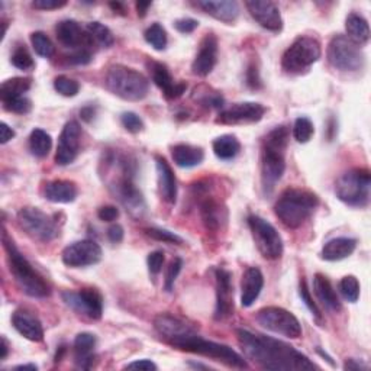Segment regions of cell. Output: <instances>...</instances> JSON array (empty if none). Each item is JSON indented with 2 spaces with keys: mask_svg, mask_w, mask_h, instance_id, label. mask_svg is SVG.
<instances>
[{
  "mask_svg": "<svg viewBox=\"0 0 371 371\" xmlns=\"http://www.w3.org/2000/svg\"><path fill=\"white\" fill-rule=\"evenodd\" d=\"M217 61V39L213 34H208L199 47V53L191 64V70L196 76L206 77L212 73Z\"/></svg>",
  "mask_w": 371,
  "mask_h": 371,
  "instance_id": "20",
  "label": "cell"
},
{
  "mask_svg": "<svg viewBox=\"0 0 371 371\" xmlns=\"http://www.w3.org/2000/svg\"><path fill=\"white\" fill-rule=\"evenodd\" d=\"M130 161H125L122 164V176L112 183L111 190L119 199V202L126 208L134 216H141L145 212V201L142 198V193L137 189L133 182L134 168H130Z\"/></svg>",
  "mask_w": 371,
  "mask_h": 371,
  "instance_id": "13",
  "label": "cell"
},
{
  "mask_svg": "<svg viewBox=\"0 0 371 371\" xmlns=\"http://www.w3.org/2000/svg\"><path fill=\"white\" fill-rule=\"evenodd\" d=\"M344 370L346 371H367L368 370V365L358 361V360H354V358H350L346 360L345 364H344Z\"/></svg>",
  "mask_w": 371,
  "mask_h": 371,
  "instance_id": "58",
  "label": "cell"
},
{
  "mask_svg": "<svg viewBox=\"0 0 371 371\" xmlns=\"http://www.w3.org/2000/svg\"><path fill=\"white\" fill-rule=\"evenodd\" d=\"M147 235L151 236L152 239H156V241H161V243H167V244H183V238L179 236L177 234L170 232L167 229H161V228H148L145 229Z\"/></svg>",
  "mask_w": 371,
  "mask_h": 371,
  "instance_id": "45",
  "label": "cell"
},
{
  "mask_svg": "<svg viewBox=\"0 0 371 371\" xmlns=\"http://www.w3.org/2000/svg\"><path fill=\"white\" fill-rule=\"evenodd\" d=\"M125 368L128 370H145V371H149V370H157V365L152 363L151 360H140V361H134L128 364Z\"/></svg>",
  "mask_w": 371,
  "mask_h": 371,
  "instance_id": "56",
  "label": "cell"
},
{
  "mask_svg": "<svg viewBox=\"0 0 371 371\" xmlns=\"http://www.w3.org/2000/svg\"><path fill=\"white\" fill-rule=\"evenodd\" d=\"M247 83L251 89H259L261 87V80H259L258 70L255 65H250V69L247 72Z\"/></svg>",
  "mask_w": 371,
  "mask_h": 371,
  "instance_id": "55",
  "label": "cell"
},
{
  "mask_svg": "<svg viewBox=\"0 0 371 371\" xmlns=\"http://www.w3.org/2000/svg\"><path fill=\"white\" fill-rule=\"evenodd\" d=\"M339 292L344 299L350 303H356L360 297V283L357 277L346 276L339 281Z\"/></svg>",
  "mask_w": 371,
  "mask_h": 371,
  "instance_id": "41",
  "label": "cell"
},
{
  "mask_svg": "<svg viewBox=\"0 0 371 371\" xmlns=\"http://www.w3.org/2000/svg\"><path fill=\"white\" fill-rule=\"evenodd\" d=\"M32 80L28 77H15L9 79L2 83V89H0V96H2V102L25 96V93L31 89Z\"/></svg>",
  "mask_w": 371,
  "mask_h": 371,
  "instance_id": "34",
  "label": "cell"
},
{
  "mask_svg": "<svg viewBox=\"0 0 371 371\" xmlns=\"http://www.w3.org/2000/svg\"><path fill=\"white\" fill-rule=\"evenodd\" d=\"M164 261H166V257H164V252L163 251L151 252L148 255V258H147V264H148L149 273L151 274H158L163 270Z\"/></svg>",
  "mask_w": 371,
  "mask_h": 371,
  "instance_id": "49",
  "label": "cell"
},
{
  "mask_svg": "<svg viewBox=\"0 0 371 371\" xmlns=\"http://www.w3.org/2000/svg\"><path fill=\"white\" fill-rule=\"evenodd\" d=\"M62 300L67 306L80 315L100 319L103 313L102 295L95 289H81L79 292H64Z\"/></svg>",
  "mask_w": 371,
  "mask_h": 371,
  "instance_id": "15",
  "label": "cell"
},
{
  "mask_svg": "<svg viewBox=\"0 0 371 371\" xmlns=\"http://www.w3.org/2000/svg\"><path fill=\"white\" fill-rule=\"evenodd\" d=\"M182 267H183V261L180 258H174L170 263V266L167 269V273H166V290L167 292L173 290L174 281H176V278L179 277V274L182 271Z\"/></svg>",
  "mask_w": 371,
  "mask_h": 371,
  "instance_id": "48",
  "label": "cell"
},
{
  "mask_svg": "<svg viewBox=\"0 0 371 371\" xmlns=\"http://www.w3.org/2000/svg\"><path fill=\"white\" fill-rule=\"evenodd\" d=\"M31 42H32V47H34L35 53L39 57L51 58L54 55V53H55L54 43L43 32H34L31 35Z\"/></svg>",
  "mask_w": 371,
  "mask_h": 371,
  "instance_id": "39",
  "label": "cell"
},
{
  "mask_svg": "<svg viewBox=\"0 0 371 371\" xmlns=\"http://www.w3.org/2000/svg\"><path fill=\"white\" fill-rule=\"evenodd\" d=\"M0 348H2V356H0V358L5 360L8 357V354H9V344H8L5 337H2V346H0Z\"/></svg>",
  "mask_w": 371,
  "mask_h": 371,
  "instance_id": "61",
  "label": "cell"
},
{
  "mask_svg": "<svg viewBox=\"0 0 371 371\" xmlns=\"http://www.w3.org/2000/svg\"><path fill=\"white\" fill-rule=\"evenodd\" d=\"M315 134V128H313V123L311 122V119L308 118H297L295 121V125H293V137L297 142L300 144H306L312 140Z\"/></svg>",
  "mask_w": 371,
  "mask_h": 371,
  "instance_id": "40",
  "label": "cell"
},
{
  "mask_svg": "<svg viewBox=\"0 0 371 371\" xmlns=\"http://www.w3.org/2000/svg\"><path fill=\"white\" fill-rule=\"evenodd\" d=\"M86 32L90 36L92 42L99 43L100 47L109 48L114 46L115 38H114L112 31L107 27H104L103 24H100V22H90V24L86 28Z\"/></svg>",
  "mask_w": 371,
  "mask_h": 371,
  "instance_id": "37",
  "label": "cell"
},
{
  "mask_svg": "<svg viewBox=\"0 0 371 371\" xmlns=\"http://www.w3.org/2000/svg\"><path fill=\"white\" fill-rule=\"evenodd\" d=\"M144 38L149 43V46L154 50H157V51H163V50L167 48V43H168L167 32L160 24H152L144 32Z\"/></svg>",
  "mask_w": 371,
  "mask_h": 371,
  "instance_id": "38",
  "label": "cell"
},
{
  "mask_svg": "<svg viewBox=\"0 0 371 371\" xmlns=\"http://www.w3.org/2000/svg\"><path fill=\"white\" fill-rule=\"evenodd\" d=\"M245 8L263 28L273 32L281 31L283 19L276 4L270 0H251V2H245Z\"/></svg>",
  "mask_w": 371,
  "mask_h": 371,
  "instance_id": "19",
  "label": "cell"
},
{
  "mask_svg": "<svg viewBox=\"0 0 371 371\" xmlns=\"http://www.w3.org/2000/svg\"><path fill=\"white\" fill-rule=\"evenodd\" d=\"M313 292L318 296L319 302L323 304L326 309H330L332 312H339L341 311V302L334 290L331 281L326 278L323 274H316L313 277Z\"/></svg>",
  "mask_w": 371,
  "mask_h": 371,
  "instance_id": "29",
  "label": "cell"
},
{
  "mask_svg": "<svg viewBox=\"0 0 371 371\" xmlns=\"http://www.w3.org/2000/svg\"><path fill=\"white\" fill-rule=\"evenodd\" d=\"M194 5L225 24H232L239 16V5L234 0H201Z\"/></svg>",
  "mask_w": 371,
  "mask_h": 371,
  "instance_id": "24",
  "label": "cell"
},
{
  "mask_svg": "<svg viewBox=\"0 0 371 371\" xmlns=\"http://www.w3.org/2000/svg\"><path fill=\"white\" fill-rule=\"evenodd\" d=\"M239 346L245 358L264 370L273 371H309L318 368L306 356L295 346L271 337L236 330Z\"/></svg>",
  "mask_w": 371,
  "mask_h": 371,
  "instance_id": "2",
  "label": "cell"
},
{
  "mask_svg": "<svg viewBox=\"0 0 371 371\" xmlns=\"http://www.w3.org/2000/svg\"><path fill=\"white\" fill-rule=\"evenodd\" d=\"M12 138H15V130L6 122H2L0 125V142L8 144Z\"/></svg>",
  "mask_w": 371,
  "mask_h": 371,
  "instance_id": "57",
  "label": "cell"
},
{
  "mask_svg": "<svg viewBox=\"0 0 371 371\" xmlns=\"http://www.w3.org/2000/svg\"><path fill=\"white\" fill-rule=\"evenodd\" d=\"M2 241L8 254L11 273L15 277V281L18 283L20 290L31 297H47L50 295V286L47 285V281L38 274L29 261L16 248L6 229H4Z\"/></svg>",
  "mask_w": 371,
  "mask_h": 371,
  "instance_id": "5",
  "label": "cell"
},
{
  "mask_svg": "<svg viewBox=\"0 0 371 371\" xmlns=\"http://www.w3.org/2000/svg\"><path fill=\"white\" fill-rule=\"evenodd\" d=\"M290 130L281 125L270 130L264 140L263 157H261V180L267 193L273 191L277 182L286 170V149L289 145Z\"/></svg>",
  "mask_w": 371,
  "mask_h": 371,
  "instance_id": "3",
  "label": "cell"
},
{
  "mask_svg": "<svg viewBox=\"0 0 371 371\" xmlns=\"http://www.w3.org/2000/svg\"><path fill=\"white\" fill-rule=\"evenodd\" d=\"M54 89L61 96L74 97L80 90V84L67 76H58L54 80Z\"/></svg>",
  "mask_w": 371,
  "mask_h": 371,
  "instance_id": "42",
  "label": "cell"
},
{
  "mask_svg": "<svg viewBox=\"0 0 371 371\" xmlns=\"http://www.w3.org/2000/svg\"><path fill=\"white\" fill-rule=\"evenodd\" d=\"M158 189L163 201L167 203H176L177 199V182L170 164L163 157H156Z\"/></svg>",
  "mask_w": 371,
  "mask_h": 371,
  "instance_id": "25",
  "label": "cell"
},
{
  "mask_svg": "<svg viewBox=\"0 0 371 371\" xmlns=\"http://www.w3.org/2000/svg\"><path fill=\"white\" fill-rule=\"evenodd\" d=\"M328 61L341 72H358L364 67L365 57L361 48L345 35H337L328 46Z\"/></svg>",
  "mask_w": 371,
  "mask_h": 371,
  "instance_id": "10",
  "label": "cell"
},
{
  "mask_svg": "<svg viewBox=\"0 0 371 371\" xmlns=\"http://www.w3.org/2000/svg\"><path fill=\"white\" fill-rule=\"evenodd\" d=\"M106 87L123 100L140 102L148 95L149 81L144 74L125 65H112L106 74Z\"/></svg>",
  "mask_w": 371,
  "mask_h": 371,
  "instance_id": "6",
  "label": "cell"
},
{
  "mask_svg": "<svg viewBox=\"0 0 371 371\" xmlns=\"http://www.w3.org/2000/svg\"><path fill=\"white\" fill-rule=\"evenodd\" d=\"M319 205L318 196L304 189H288L281 193L274 206V213L280 222L296 229L308 221Z\"/></svg>",
  "mask_w": 371,
  "mask_h": 371,
  "instance_id": "4",
  "label": "cell"
},
{
  "mask_svg": "<svg viewBox=\"0 0 371 371\" xmlns=\"http://www.w3.org/2000/svg\"><path fill=\"white\" fill-rule=\"evenodd\" d=\"M321 54V43L316 38L299 36L283 54L281 67L289 74H300L311 69Z\"/></svg>",
  "mask_w": 371,
  "mask_h": 371,
  "instance_id": "8",
  "label": "cell"
},
{
  "mask_svg": "<svg viewBox=\"0 0 371 371\" xmlns=\"http://www.w3.org/2000/svg\"><path fill=\"white\" fill-rule=\"evenodd\" d=\"M148 67L151 72L152 81L156 83L157 87H160L167 99H179L180 96H183V93H186L187 84L184 81L174 83L168 69L164 64L152 61L148 64Z\"/></svg>",
  "mask_w": 371,
  "mask_h": 371,
  "instance_id": "22",
  "label": "cell"
},
{
  "mask_svg": "<svg viewBox=\"0 0 371 371\" xmlns=\"http://www.w3.org/2000/svg\"><path fill=\"white\" fill-rule=\"evenodd\" d=\"M264 114H266V107L261 103H255V102L235 103L217 115L216 123L221 125L255 123L263 119Z\"/></svg>",
  "mask_w": 371,
  "mask_h": 371,
  "instance_id": "16",
  "label": "cell"
},
{
  "mask_svg": "<svg viewBox=\"0 0 371 371\" xmlns=\"http://www.w3.org/2000/svg\"><path fill=\"white\" fill-rule=\"evenodd\" d=\"M67 58L70 64L86 65L92 61V53L89 51V48H79L73 54H70Z\"/></svg>",
  "mask_w": 371,
  "mask_h": 371,
  "instance_id": "50",
  "label": "cell"
},
{
  "mask_svg": "<svg viewBox=\"0 0 371 371\" xmlns=\"http://www.w3.org/2000/svg\"><path fill=\"white\" fill-rule=\"evenodd\" d=\"M356 247H357V239L339 236L326 243L322 248L321 255L326 261H341L346 257H350L356 251Z\"/></svg>",
  "mask_w": 371,
  "mask_h": 371,
  "instance_id": "28",
  "label": "cell"
},
{
  "mask_svg": "<svg viewBox=\"0 0 371 371\" xmlns=\"http://www.w3.org/2000/svg\"><path fill=\"white\" fill-rule=\"evenodd\" d=\"M65 5H67L65 0H35V2L32 4L35 9H41V11H54V9L64 8Z\"/></svg>",
  "mask_w": 371,
  "mask_h": 371,
  "instance_id": "51",
  "label": "cell"
},
{
  "mask_svg": "<svg viewBox=\"0 0 371 371\" xmlns=\"http://www.w3.org/2000/svg\"><path fill=\"white\" fill-rule=\"evenodd\" d=\"M174 27H176V29L182 34H190L199 27V22L196 19H191V18H183V19L176 20Z\"/></svg>",
  "mask_w": 371,
  "mask_h": 371,
  "instance_id": "53",
  "label": "cell"
},
{
  "mask_svg": "<svg viewBox=\"0 0 371 371\" xmlns=\"http://www.w3.org/2000/svg\"><path fill=\"white\" fill-rule=\"evenodd\" d=\"M264 288V276L257 267H250L241 281V304L244 308H250L258 299L261 290Z\"/></svg>",
  "mask_w": 371,
  "mask_h": 371,
  "instance_id": "26",
  "label": "cell"
},
{
  "mask_svg": "<svg viewBox=\"0 0 371 371\" xmlns=\"http://www.w3.org/2000/svg\"><path fill=\"white\" fill-rule=\"evenodd\" d=\"M46 199L53 203H72L77 198V186L70 180H54L46 186Z\"/></svg>",
  "mask_w": 371,
  "mask_h": 371,
  "instance_id": "30",
  "label": "cell"
},
{
  "mask_svg": "<svg viewBox=\"0 0 371 371\" xmlns=\"http://www.w3.org/2000/svg\"><path fill=\"white\" fill-rule=\"evenodd\" d=\"M371 176L365 168H353L344 173L335 183L337 198L348 206L364 208L370 202Z\"/></svg>",
  "mask_w": 371,
  "mask_h": 371,
  "instance_id": "7",
  "label": "cell"
},
{
  "mask_svg": "<svg viewBox=\"0 0 371 371\" xmlns=\"http://www.w3.org/2000/svg\"><path fill=\"white\" fill-rule=\"evenodd\" d=\"M11 61H12V64L15 65L16 69L24 70V72H27V70H32V69H34V65H35L32 55L29 54V51H28L25 47H18V48L13 51V54H12V60H11Z\"/></svg>",
  "mask_w": 371,
  "mask_h": 371,
  "instance_id": "44",
  "label": "cell"
},
{
  "mask_svg": "<svg viewBox=\"0 0 371 371\" xmlns=\"http://www.w3.org/2000/svg\"><path fill=\"white\" fill-rule=\"evenodd\" d=\"M345 29H346L348 38H350L354 43H357L358 47L365 46V43L370 41L368 22L357 13H350L346 16Z\"/></svg>",
  "mask_w": 371,
  "mask_h": 371,
  "instance_id": "32",
  "label": "cell"
},
{
  "mask_svg": "<svg viewBox=\"0 0 371 371\" xmlns=\"http://www.w3.org/2000/svg\"><path fill=\"white\" fill-rule=\"evenodd\" d=\"M107 238L109 241L114 243V244H119L122 239H123V228L118 224L112 225L111 228L107 229Z\"/></svg>",
  "mask_w": 371,
  "mask_h": 371,
  "instance_id": "54",
  "label": "cell"
},
{
  "mask_svg": "<svg viewBox=\"0 0 371 371\" xmlns=\"http://www.w3.org/2000/svg\"><path fill=\"white\" fill-rule=\"evenodd\" d=\"M299 295H300V297H302V302H303L304 304H306L308 309H309V311L312 312V315L315 316V319H316L319 323H322V313H321L319 308L316 306V303L313 302V299H312V296H311V293H309V289H308V286H306V281H304V280L300 281Z\"/></svg>",
  "mask_w": 371,
  "mask_h": 371,
  "instance_id": "46",
  "label": "cell"
},
{
  "mask_svg": "<svg viewBox=\"0 0 371 371\" xmlns=\"http://www.w3.org/2000/svg\"><path fill=\"white\" fill-rule=\"evenodd\" d=\"M213 152L220 160H232L241 151V144L234 135H222L213 141Z\"/></svg>",
  "mask_w": 371,
  "mask_h": 371,
  "instance_id": "33",
  "label": "cell"
},
{
  "mask_svg": "<svg viewBox=\"0 0 371 371\" xmlns=\"http://www.w3.org/2000/svg\"><path fill=\"white\" fill-rule=\"evenodd\" d=\"M257 322L267 331H271L277 335H283L290 339H297L302 337L300 322L293 313L283 308L267 306L259 309L257 313Z\"/></svg>",
  "mask_w": 371,
  "mask_h": 371,
  "instance_id": "12",
  "label": "cell"
},
{
  "mask_svg": "<svg viewBox=\"0 0 371 371\" xmlns=\"http://www.w3.org/2000/svg\"><path fill=\"white\" fill-rule=\"evenodd\" d=\"M53 147V140L50 137V134H47L43 129H34L31 135H29V151L31 154L38 157V158H43L50 154Z\"/></svg>",
  "mask_w": 371,
  "mask_h": 371,
  "instance_id": "35",
  "label": "cell"
},
{
  "mask_svg": "<svg viewBox=\"0 0 371 371\" xmlns=\"http://www.w3.org/2000/svg\"><path fill=\"white\" fill-rule=\"evenodd\" d=\"M96 337L90 332H81L74 339V361L79 368L89 370L95 361Z\"/></svg>",
  "mask_w": 371,
  "mask_h": 371,
  "instance_id": "27",
  "label": "cell"
},
{
  "mask_svg": "<svg viewBox=\"0 0 371 371\" xmlns=\"http://www.w3.org/2000/svg\"><path fill=\"white\" fill-rule=\"evenodd\" d=\"M55 34L58 38V42L65 48H72V50H79V48H87L92 46V39L84 34L81 27L77 24L76 20L67 19V20H61L60 24L55 27Z\"/></svg>",
  "mask_w": 371,
  "mask_h": 371,
  "instance_id": "21",
  "label": "cell"
},
{
  "mask_svg": "<svg viewBox=\"0 0 371 371\" xmlns=\"http://www.w3.org/2000/svg\"><path fill=\"white\" fill-rule=\"evenodd\" d=\"M12 325L22 337L32 342H41L43 339V328L41 321L28 311H16L12 315Z\"/></svg>",
  "mask_w": 371,
  "mask_h": 371,
  "instance_id": "23",
  "label": "cell"
},
{
  "mask_svg": "<svg viewBox=\"0 0 371 371\" xmlns=\"http://www.w3.org/2000/svg\"><path fill=\"white\" fill-rule=\"evenodd\" d=\"M248 227L259 254L267 259H277L283 255V239L277 229L261 216L251 215Z\"/></svg>",
  "mask_w": 371,
  "mask_h": 371,
  "instance_id": "11",
  "label": "cell"
},
{
  "mask_svg": "<svg viewBox=\"0 0 371 371\" xmlns=\"http://www.w3.org/2000/svg\"><path fill=\"white\" fill-rule=\"evenodd\" d=\"M15 370H31V371H36L38 367L35 364H22V365H16Z\"/></svg>",
  "mask_w": 371,
  "mask_h": 371,
  "instance_id": "62",
  "label": "cell"
},
{
  "mask_svg": "<svg viewBox=\"0 0 371 371\" xmlns=\"http://www.w3.org/2000/svg\"><path fill=\"white\" fill-rule=\"evenodd\" d=\"M80 141H81V126L79 125V122L70 121L65 123L58 138L55 163L62 167L72 164L79 156Z\"/></svg>",
  "mask_w": 371,
  "mask_h": 371,
  "instance_id": "17",
  "label": "cell"
},
{
  "mask_svg": "<svg viewBox=\"0 0 371 371\" xmlns=\"http://www.w3.org/2000/svg\"><path fill=\"white\" fill-rule=\"evenodd\" d=\"M171 157L179 167L191 168L202 164L205 158V152L199 147H193L189 144L174 145L171 149Z\"/></svg>",
  "mask_w": 371,
  "mask_h": 371,
  "instance_id": "31",
  "label": "cell"
},
{
  "mask_svg": "<svg viewBox=\"0 0 371 371\" xmlns=\"http://www.w3.org/2000/svg\"><path fill=\"white\" fill-rule=\"evenodd\" d=\"M102 248L96 241H93V239H83V241H77L65 247L61 258L65 266L80 269L97 264L102 259Z\"/></svg>",
  "mask_w": 371,
  "mask_h": 371,
  "instance_id": "14",
  "label": "cell"
},
{
  "mask_svg": "<svg viewBox=\"0 0 371 371\" xmlns=\"http://www.w3.org/2000/svg\"><path fill=\"white\" fill-rule=\"evenodd\" d=\"M80 115H81V118H83L84 121L89 122V121H90V119L95 116V111H93V107H92V106H87V107H84L83 111H80Z\"/></svg>",
  "mask_w": 371,
  "mask_h": 371,
  "instance_id": "59",
  "label": "cell"
},
{
  "mask_svg": "<svg viewBox=\"0 0 371 371\" xmlns=\"http://www.w3.org/2000/svg\"><path fill=\"white\" fill-rule=\"evenodd\" d=\"M121 122L123 125V128L128 130L130 134H138L144 129V122L142 119L134 114V112H125L121 116Z\"/></svg>",
  "mask_w": 371,
  "mask_h": 371,
  "instance_id": "47",
  "label": "cell"
},
{
  "mask_svg": "<svg viewBox=\"0 0 371 371\" xmlns=\"http://www.w3.org/2000/svg\"><path fill=\"white\" fill-rule=\"evenodd\" d=\"M154 326L161 338L177 350L209 357L232 368H248V363L243 356L234 351L231 346L205 339L184 321L161 313L154 319Z\"/></svg>",
  "mask_w": 371,
  "mask_h": 371,
  "instance_id": "1",
  "label": "cell"
},
{
  "mask_svg": "<svg viewBox=\"0 0 371 371\" xmlns=\"http://www.w3.org/2000/svg\"><path fill=\"white\" fill-rule=\"evenodd\" d=\"M2 103H4L5 111L13 112V114H19V115H25V114L31 112V109H32V102L27 96L13 97V99L5 100Z\"/></svg>",
  "mask_w": 371,
  "mask_h": 371,
  "instance_id": "43",
  "label": "cell"
},
{
  "mask_svg": "<svg viewBox=\"0 0 371 371\" xmlns=\"http://www.w3.org/2000/svg\"><path fill=\"white\" fill-rule=\"evenodd\" d=\"M215 278H216L215 319L224 321L234 313L232 274L225 269H217L215 271Z\"/></svg>",
  "mask_w": 371,
  "mask_h": 371,
  "instance_id": "18",
  "label": "cell"
},
{
  "mask_svg": "<svg viewBox=\"0 0 371 371\" xmlns=\"http://www.w3.org/2000/svg\"><path fill=\"white\" fill-rule=\"evenodd\" d=\"M109 6H111L114 11H121V13L125 12V9H123V6L121 4H111Z\"/></svg>",
  "mask_w": 371,
  "mask_h": 371,
  "instance_id": "63",
  "label": "cell"
},
{
  "mask_svg": "<svg viewBox=\"0 0 371 371\" xmlns=\"http://www.w3.org/2000/svg\"><path fill=\"white\" fill-rule=\"evenodd\" d=\"M201 215L205 227L209 231H216L221 227V220H222V209L217 205L216 201L213 199H206L201 205Z\"/></svg>",
  "mask_w": 371,
  "mask_h": 371,
  "instance_id": "36",
  "label": "cell"
},
{
  "mask_svg": "<svg viewBox=\"0 0 371 371\" xmlns=\"http://www.w3.org/2000/svg\"><path fill=\"white\" fill-rule=\"evenodd\" d=\"M97 216L103 222H114L119 217V209L115 206H102L97 210Z\"/></svg>",
  "mask_w": 371,
  "mask_h": 371,
  "instance_id": "52",
  "label": "cell"
},
{
  "mask_svg": "<svg viewBox=\"0 0 371 371\" xmlns=\"http://www.w3.org/2000/svg\"><path fill=\"white\" fill-rule=\"evenodd\" d=\"M151 2H138L137 4V11H138V16L144 18L147 15V11L151 8Z\"/></svg>",
  "mask_w": 371,
  "mask_h": 371,
  "instance_id": "60",
  "label": "cell"
},
{
  "mask_svg": "<svg viewBox=\"0 0 371 371\" xmlns=\"http://www.w3.org/2000/svg\"><path fill=\"white\" fill-rule=\"evenodd\" d=\"M19 227L31 238L41 243H50L60 234L55 216H50L38 208H24L18 213Z\"/></svg>",
  "mask_w": 371,
  "mask_h": 371,
  "instance_id": "9",
  "label": "cell"
}]
</instances>
